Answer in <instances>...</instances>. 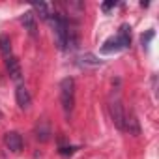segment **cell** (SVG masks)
<instances>
[{"label": "cell", "instance_id": "cell-13", "mask_svg": "<svg viewBox=\"0 0 159 159\" xmlns=\"http://www.w3.org/2000/svg\"><path fill=\"white\" fill-rule=\"evenodd\" d=\"M83 62H86V64H90V66H99V64H101V62H99V60H96V56H92V54L83 56Z\"/></svg>", "mask_w": 159, "mask_h": 159}, {"label": "cell", "instance_id": "cell-12", "mask_svg": "<svg viewBox=\"0 0 159 159\" xmlns=\"http://www.w3.org/2000/svg\"><path fill=\"white\" fill-rule=\"evenodd\" d=\"M129 30H131L129 25H122V26H120V32H118V38L122 39V43H124L125 47L131 45V32H129Z\"/></svg>", "mask_w": 159, "mask_h": 159}, {"label": "cell", "instance_id": "cell-7", "mask_svg": "<svg viewBox=\"0 0 159 159\" xmlns=\"http://www.w3.org/2000/svg\"><path fill=\"white\" fill-rule=\"evenodd\" d=\"M21 23H23L25 30H26L30 36H36V34H38V23H36V15H34L32 11H26V13H23V17H21Z\"/></svg>", "mask_w": 159, "mask_h": 159}, {"label": "cell", "instance_id": "cell-3", "mask_svg": "<svg viewBox=\"0 0 159 159\" xmlns=\"http://www.w3.org/2000/svg\"><path fill=\"white\" fill-rule=\"evenodd\" d=\"M4 144H6V148H8L10 152L19 153V152L23 150V137H21L17 131H8V133L4 135Z\"/></svg>", "mask_w": 159, "mask_h": 159}, {"label": "cell", "instance_id": "cell-9", "mask_svg": "<svg viewBox=\"0 0 159 159\" xmlns=\"http://www.w3.org/2000/svg\"><path fill=\"white\" fill-rule=\"evenodd\" d=\"M36 137H38V140H41V142L49 140V137H51V127H49L47 122H39V124L36 125Z\"/></svg>", "mask_w": 159, "mask_h": 159}, {"label": "cell", "instance_id": "cell-4", "mask_svg": "<svg viewBox=\"0 0 159 159\" xmlns=\"http://www.w3.org/2000/svg\"><path fill=\"white\" fill-rule=\"evenodd\" d=\"M6 69L11 77V81L15 83H21V79H23V69H21V62L15 58V56H10L6 60Z\"/></svg>", "mask_w": 159, "mask_h": 159}, {"label": "cell", "instance_id": "cell-11", "mask_svg": "<svg viewBox=\"0 0 159 159\" xmlns=\"http://www.w3.org/2000/svg\"><path fill=\"white\" fill-rule=\"evenodd\" d=\"M34 10L39 13V17L41 19H45V21H49V17L52 15L51 13V6L49 4H45V2H39V4H34Z\"/></svg>", "mask_w": 159, "mask_h": 159}, {"label": "cell", "instance_id": "cell-1", "mask_svg": "<svg viewBox=\"0 0 159 159\" xmlns=\"http://www.w3.org/2000/svg\"><path fill=\"white\" fill-rule=\"evenodd\" d=\"M60 101H62V109L66 116H69L75 105V81L71 77L62 79V83H60Z\"/></svg>", "mask_w": 159, "mask_h": 159}, {"label": "cell", "instance_id": "cell-5", "mask_svg": "<svg viewBox=\"0 0 159 159\" xmlns=\"http://www.w3.org/2000/svg\"><path fill=\"white\" fill-rule=\"evenodd\" d=\"M15 99H17V105H19L23 111H26V109L30 107V103H32L30 92H28L26 86H23V84L17 86V90H15Z\"/></svg>", "mask_w": 159, "mask_h": 159}, {"label": "cell", "instance_id": "cell-2", "mask_svg": "<svg viewBox=\"0 0 159 159\" xmlns=\"http://www.w3.org/2000/svg\"><path fill=\"white\" fill-rule=\"evenodd\" d=\"M109 111H111V118L114 122V125L124 131V124H125V111H124V105L120 99H112L111 105H109Z\"/></svg>", "mask_w": 159, "mask_h": 159}, {"label": "cell", "instance_id": "cell-8", "mask_svg": "<svg viewBox=\"0 0 159 159\" xmlns=\"http://www.w3.org/2000/svg\"><path fill=\"white\" fill-rule=\"evenodd\" d=\"M124 131H127L129 135H140V125H139V120L133 112H125V124H124Z\"/></svg>", "mask_w": 159, "mask_h": 159}, {"label": "cell", "instance_id": "cell-10", "mask_svg": "<svg viewBox=\"0 0 159 159\" xmlns=\"http://www.w3.org/2000/svg\"><path fill=\"white\" fill-rule=\"evenodd\" d=\"M0 54H2L6 60L11 56V39H10V36H6V34L0 36Z\"/></svg>", "mask_w": 159, "mask_h": 159}, {"label": "cell", "instance_id": "cell-15", "mask_svg": "<svg viewBox=\"0 0 159 159\" xmlns=\"http://www.w3.org/2000/svg\"><path fill=\"white\" fill-rule=\"evenodd\" d=\"M112 6H114V2H107V4H103V10H105V11H109Z\"/></svg>", "mask_w": 159, "mask_h": 159}, {"label": "cell", "instance_id": "cell-14", "mask_svg": "<svg viewBox=\"0 0 159 159\" xmlns=\"http://www.w3.org/2000/svg\"><path fill=\"white\" fill-rule=\"evenodd\" d=\"M152 38H153V32H148L146 36H142V38H140V41H142V45H146V43H148V41H150Z\"/></svg>", "mask_w": 159, "mask_h": 159}, {"label": "cell", "instance_id": "cell-6", "mask_svg": "<svg viewBox=\"0 0 159 159\" xmlns=\"http://www.w3.org/2000/svg\"><path fill=\"white\" fill-rule=\"evenodd\" d=\"M122 49H125V45L122 43V39H120L118 36H114V38L107 39V41L103 43L101 52H103V54H112V52H118V51H122Z\"/></svg>", "mask_w": 159, "mask_h": 159}]
</instances>
